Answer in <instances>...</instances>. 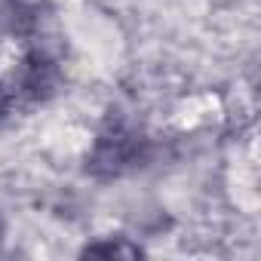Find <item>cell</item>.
<instances>
[{"label":"cell","mask_w":261,"mask_h":261,"mask_svg":"<svg viewBox=\"0 0 261 261\" xmlns=\"http://www.w3.org/2000/svg\"><path fill=\"white\" fill-rule=\"evenodd\" d=\"M151 157H154L151 136L126 114L111 111L98 126L95 142L86 154V172L95 178H120L148 166Z\"/></svg>","instance_id":"1"},{"label":"cell","mask_w":261,"mask_h":261,"mask_svg":"<svg viewBox=\"0 0 261 261\" xmlns=\"http://www.w3.org/2000/svg\"><path fill=\"white\" fill-rule=\"evenodd\" d=\"M62 80H65V74H62V65L56 62V56L43 46H31V49H25L22 62L16 65L10 89H13L16 101H31V105L40 101L43 105L53 95H59Z\"/></svg>","instance_id":"2"},{"label":"cell","mask_w":261,"mask_h":261,"mask_svg":"<svg viewBox=\"0 0 261 261\" xmlns=\"http://www.w3.org/2000/svg\"><path fill=\"white\" fill-rule=\"evenodd\" d=\"M46 16V0H0V37H34Z\"/></svg>","instance_id":"3"},{"label":"cell","mask_w":261,"mask_h":261,"mask_svg":"<svg viewBox=\"0 0 261 261\" xmlns=\"http://www.w3.org/2000/svg\"><path fill=\"white\" fill-rule=\"evenodd\" d=\"M80 255H98V258H142L145 249L139 243H129L126 237H108V240H98V243H89L83 246Z\"/></svg>","instance_id":"4"},{"label":"cell","mask_w":261,"mask_h":261,"mask_svg":"<svg viewBox=\"0 0 261 261\" xmlns=\"http://www.w3.org/2000/svg\"><path fill=\"white\" fill-rule=\"evenodd\" d=\"M13 108H16V98H13V89L0 80V126H4L10 117H13Z\"/></svg>","instance_id":"5"},{"label":"cell","mask_w":261,"mask_h":261,"mask_svg":"<svg viewBox=\"0 0 261 261\" xmlns=\"http://www.w3.org/2000/svg\"><path fill=\"white\" fill-rule=\"evenodd\" d=\"M0 243H4V224H0Z\"/></svg>","instance_id":"6"}]
</instances>
